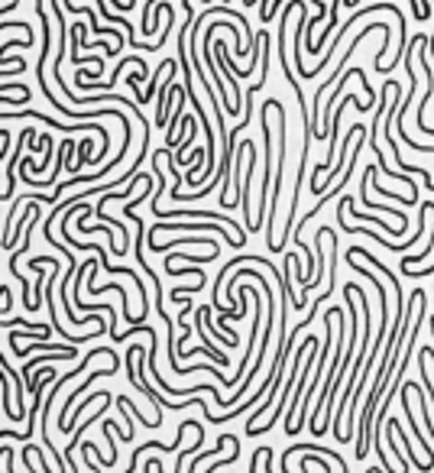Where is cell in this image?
Returning <instances> with one entry per match:
<instances>
[{"label": "cell", "instance_id": "2", "mask_svg": "<svg viewBox=\"0 0 434 473\" xmlns=\"http://www.w3.org/2000/svg\"><path fill=\"white\" fill-rule=\"evenodd\" d=\"M17 4H20V0H7V4H4V13H10V10L17 7Z\"/></svg>", "mask_w": 434, "mask_h": 473}, {"label": "cell", "instance_id": "1", "mask_svg": "<svg viewBox=\"0 0 434 473\" xmlns=\"http://www.w3.org/2000/svg\"><path fill=\"white\" fill-rule=\"evenodd\" d=\"M7 149H10V133L4 130V133H0V159H4V152Z\"/></svg>", "mask_w": 434, "mask_h": 473}]
</instances>
